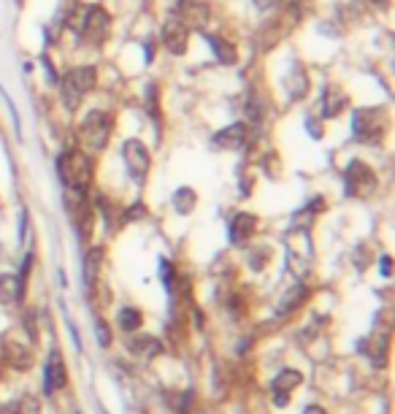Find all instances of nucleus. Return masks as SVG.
<instances>
[{
    "mask_svg": "<svg viewBox=\"0 0 395 414\" xmlns=\"http://www.w3.org/2000/svg\"><path fill=\"white\" fill-rule=\"evenodd\" d=\"M325 120H319L317 114H309V117H306V133H309V136L314 138V141H319V138L325 136Z\"/></svg>",
    "mask_w": 395,
    "mask_h": 414,
    "instance_id": "nucleus-28",
    "label": "nucleus"
},
{
    "mask_svg": "<svg viewBox=\"0 0 395 414\" xmlns=\"http://www.w3.org/2000/svg\"><path fill=\"white\" fill-rule=\"evenodd\" d=\"M144 106L149 111V117L157 122V120H160V84H157V81H149V84H147V90H144Z\"/></svg>",
    "mask_w": 395,
    "mask_h": 414,
    "instance_id": "nucleus-26",
    "label": "nucleus"
},
{
    "mask_svg": "<svg viewBox=\"0 0 395 414\" xmlns=\"http://www.w3.org/2000/svg\"><path fill=\"white\" fill-rule=\"evenodd\" d=\"M190 35H193V30L173 14L160 25V44L171 57H184L190 52Z\"/></svg>",
    "mask_w": 395,
    "mask_h": 414,
    "instance_id": "nucleus-8",
    "label": "nucleus"
},
{
    "mask_svg": "<svg viewBox=\"0 0 395 414\" xmlns=\"http://www.w3.org/2000/svg\"><path fill=\"white\" fill-rule=\"evenodd\" d=\"M387 136V114L377 106L352 108V138L357 144H379Z\"/></svg>",
    "mask_w": 395,
    "mask_h": 414,
    "instance_id": "nucleus-5",
    "label": "nucleus"
},
{
    "mask_svg": "<svg viewBox=\"0 0 395 414\" xmlns=\"http://www.w3.org/2000/svg\"><path fill=\"white\" fill-rule=\"evenodd\" d=\"M101 414H106V412H101Z\"/></svg>",
    "mask_w": 395,
    "mask_h": 414,
    "instance_id": "nucleus-37",
    "label": "nucleus"
},
{
    "mask_svg": "<svg viewBox=\"0 0 395 414\" xmlns=\"http://www.w3.org/2000/svg\"><path fill=\"white\" fill-rule=\"evenodd\" d=\"M114 114L106 108H90L84 120L79 122V138L84 144V152H103L114 133Z\"/></svg>",
    "mask_w": 395,
    "mask_h": 414,
    "instance_id": "nucleus-3",
    "label": "nucleus"
},
{
    "mask_svg": "<svg viewBox=\"0 0 395 414\" xmlns=\"http://www.w3.org/2000/svg\"><path fill=\"white\" fill-rule=\"evenodd\" d=\"M3 414H41V406L35 396H19L16 401L3 406Z\"/></svg>",
    "mask_w": 395,
    "mask_h": 414,
    "instance_id": "nucleus-23",
    "label": "nucleus"
},
{
    "mask_svg": "<svg viewBox=\"0 0 395 414\" xmlns=\"http://www.w3.org/2000/svg\"><path fill=\"white\" fill-rule=\"evenodd\" d=\"M311 90V81H309V74H306L304 68H295V71H290L287 76V98L295 103V100H304L306 95Z\"/></svg>",
    "mask_w": 395,
    "mask_h": 414,
    "instance_id": "nucleus-22",
    "label": "nucleus"
},
{
    "mask_svg": "<svg viewBox=\"0 0 395 414\" xmlns=\"http://www.w3.org/2000/svg\"><path fill=\"white\" fill-rule=\"evenodd\" d=\"M79 38L90 46H103L111 35V14L103 3H84L79 11Z\"/></svg>",
    "mask_w": 395,
    "mask_h": 414,
    "instance_id": "nucleus-4",
    "label": "nucleus"
},
{
    "mask_svg": "<svg viewBox=\"0 0 395 414\" xmlns=\"http://www.w3.org/2000/svg\"><path fill=\"white\" fill-rule=\"evenodd\" d=\"M304 414H328V412H325L319 403H309V406L304 409Z\"/></svg>",
    "mask_w": 395,
    "mask_h": 414,
    "instance_id": "nucleus-36",
    "label": "nucleus"
},
{
    "mask_svg": "<svg viewBox=\"0 0 395 414\" xmlns=\"http://www.w3.org/2000/svg\"><path fill=\"white\" fill-rule=\"evenodd\" d=\"M28 284L16 274H0V306H14L25 298Z\"/></svg>",
    "mask_w": 395,
    "mask_h": 414,
    "instance_id": "nucleus-16",
    "label": "nucleus"
},
{
    "mask_svg": "<svg viewBox=\"0 0 395 414\" xmlns=\"http://www.w3.org/2000/svg\"><path fill=\"white\" fill-rule=\"evenodd\" d=\"M379 190V176L365 160L352 157L344 168V192L350 198H371Z\"/></svg>",
    "mask_w": 395,
    "mask_h": 414,
    "instance_id": "nucleus-6",
    "label": "nucleus"
},
{
    "mask_svg": "<svg viewBox=\"0 0 395 414\" xmlns=\"http://www.w3.org/2000/svg\"><path fill=\"white\" fill-rule=\"evenodd\" d=\"M357 350L363 355L371 357V363L377 368H384L387 366V336H377V338H360V344H357Z\"/></svg>",
    "mask_w": 395,
    "mask_h": 414,
    "instance_id": "nucleus-18",
    "label": "nucleus"
},
{
    "mask_svg": "<svg viewBox=\"0 0 395 414\" xmlns=\"http://www.w3.org/2000/svg\"><path fill=\"white\" fill-rule=\"evenodd\" d=\"M200 38L209 44L214 60L219 62V65H236L239 62V46H236V41H230L225 35L209 33V30H200Z\"/></svg>",
    "mask_w": 395,
    "mask_h": 414,
    "instance_id": "nucleus-15",
    "label": "nucleus"
},
{
    "mask_svg": "<svg viewBox=\"0 0 395 414\" xmlns=\"http://www.w3.org/2000/svg\"><path fill=\"white\" fill-rule=\"evenodd\" d=\"M98 79H101V71H98V65H90V62L65 68L60 74V81H57L60 106L65 108L68 114L79 111V106L84 103V98L98 87Z\"/></svg>",
    "mask_w": 395,
    "mask_h": 414,
    "instance_id": "nucleus-1",
    "label": "nucleus"
},
{
    "mask_svg": "<svg viewBox=\"0 0 395 414\" xmlns=\"http://www.w3.org/2000/svg\"><path fill=\"white\" fill-rule=\"evenodd\" d=\"M127 352L138 357V360H154L157 355L163 352V344L154 336H133L127 338Z\"/></svg>",
    "mask_w": 395,
    "mask_h": 414,
    "instance_id": "nucleus-17",
    "label": "nucleus"
},
{
    "mask_svg": "<svg viewBox=\"0 0 395 414\" xmlns=\"http://www.w3.org/2000/svg\"><path fill=\"white\" fill-rule=\"evenodd\" d=\"M260 219L249 212H236L228 222V238L233 246H246L252 241V236L258 233Z\"/></svg>",
    "mask_w": 395,
    "mask_h": 414,
    "instance_id": "nucleus-12",
    "label": "nucleus"
},
{
    "mask_svg": "<svg viewBox=\"0 0 395 414\" xmlns=\"http://www.w3.org/2000/svg\"><path fill=\"white\" fill-rule=\"evenodd\" d=\"M3 352H6L8 366H14L16 371H25V368H30V360H33L30 347H25V344H19V341H6Z\"/></svg>",
    "mask_w": 395,
    "mask_h": 414,
    "instance_id": "nucleus-21",
    "label": "nucleus"
},
{
    "mask_svg": "<svg viewBox=\"0 0 395 414\" xmlns=\"http://www.w3.org/2000/svg\"><path fill=\"white\" fill-rule=\"evenodd\" d=\"M276 3H279V0H276Z\"/></svg>",
    "mask_w": 395,
    "mask_h": 414,
    "instance_id": "nucleus-38",
    "label": "nucleus"
},
{
    "mask_svg": "<svg viewBox=\"0 0 395 414\" xmlns=\"http://www.w3.org/2000/svg\"><path fill=\"white\" fill-rule=\"evenodd\" d=\"M28 238V212L22 209V214H19V241H25Z\"/></svg>",
    "mask_w": 395,
    "mask_h": 414,
    "instance_id": "nucleus-35",
    "label": "nucleus"
},
{
    "mask_svg": "<svg viewBox=\"0 0 395 414\" xmlns=\"http://www.w3.org/2000/svg\"><path fill=\"white\" fill-rule=\"evenodd\" d=\"M95 333H98V344L101 347H108L111 344V330H108V325H106V320H95Z\"/></svg>",
    "mask_w": 395,
    "mask_h": 414,
    "instance_id": "nucleus-33",
    "label": "nucleus"
},
{
    "mask_svg": "<svg viewBox=\"0 0 395 414\" xmlns=\"http://www.w3.org/2000/svg\"><path fill=\"white\" fill-rule=\"evenodd\" d=\"M347 106H350V95L338 84H328L325 92L319 95V120H336L344 114Z\"/></svg>",
    "mask_w": 395,
    "mask_h": 414,
    "instance_id": "nucleus-14",
    "label": "nucleus"
},
{
    "mask_svg": "<svg viewBox=\"0 0 395 414\" xmlns=\"http://www.w3.org/2000/svg\"><path fill=\"white\" fill-rule=\"evenodd\" d=\"M173 16L182 19L190 30H203L209 25L212 8H209L206 0H179L176 8H173Z\"/></svg>",
    "mask_w": 395,
    "mask_h": 414,
    "instance_id": "nucleus-10",
    "label": "nucleus"
},
{
    "mask_svg": "<svg viewBox=\"0 0 395 414\" xmlns=\"http://www.w3.org/2000/svg\"><path fill=\"white\" fill-rule=\"evenodd\" d=\"M252 141V127L246 122H230L222 130H217L212 138V144L217 149H225V152H241L244 146Z\"/></svg>",
    "mask_w": 395,
    "mask_h": 414,
    "instance_id": "nucleus-9",
    "label": "nucleus"
},
{
    "mask_svg": "<svg viewBox=\"0 0 395 414\" xmlns=\"http://www.w3.org/2000/svg\"><path fill=\"white\" fill-rule=\"evenodd\" d=\"M3 92V90H0ZM3 103L8 108V114H11V122H14V133L16 136H22V122H19V111H16V103L8 98V92H3Z\"/></svg>",
    "mask_w": 395,
    "mask_h": 414,
    "instance_id": "nucleus-32",
    "label": "nucleus"
},
{
    "mask_svg": "<svg viewBox=\"0 0 395 414\" xmlns=\"http://www.w3.org/2000/svg\"><path fill=\"white\" fill-rule=\"evenodd\" d=\"M160 279H163V284H166L168 290H173V279H176V271H173V265L168 258H160Z\"/></svg>",
    "mask_w": 395,
    "mask_h": 414,
    "instance_id": "nucleus-31",
    "label": "nucleus"
},
{
    "mask_svg": "<svg viewBox=\"0 0 395 414\" xmlns=\"http://www.w3.org/2000/svg\"><path fill=\"white\" fill-rule=\"evenodd\" d=\"M309 295H311V290L306 284H292L290 290L282 292V298L276 304V311L279 314H290V311H295L298 306H304L306 301H309Z\"/></svg>",
    "mask_w": 395,
    "mask_h": 414,
    "instance_id": "nucleus-19",
    "label": "nucleus"
},
{
    "mask_svg": "<svg viewBox=\"0 0 395 414\" xmlns=\"http://www.w3.org/2000/svg\"><path fill=\"white\" fill-rule=\"evenodd\" d=\"M55 171L65 190L90 192L92 179H95V160L84 149H62L55 160Z\"/></svg>",
    "mask_w": 395,
    "mask_h": 414,
    "instance_id": "nucleus-2",
    "label": "nucleus"
},
{
    "mask_svg": "<svg viewBox=\"0 0 395 414\" xmlns=\"http://www.w3.org/2000/svg\"><path fill=\"white\" fill-rule=\"evenodd\" d=\"M101 265H103V249H101V246H92L90 252H87V258H84V282H87V284L95 282Z\"/></svg>",
    "mask_w": 395,
    "mask_h": 414,
    "instance_id": "nucleus-25",
    "label": "nucleus"
},
{
    "mask_svg": "<svg viewBox=\"0 0 395 414\" xmlns=\"http://www.w3.org/2000/svg\"><path fill=\"white\" fill-rule=\"evenodd\" d=\"M171 206H173V212L182 217H190L193 212L198 209V192L193 187H179L173 195H171Z\"/></svg>",
    "mask_w": 395,
    "mask_h": 414,
    "instance_id": "nucleus-20",
    "label": "nucleus"
},
{
    "mask_svg": "<svg viewBox=\"0 0 395 414\" xmlns=\"http://www.w3.org/2000/svg\"><path fill=\"white\" fill-rule=\"evenodd\" d=\"M301 382H304V374L295 371V368H285V371L276 374L274 382H271V398L279 409L292 401V393H295V387H301Z\"/></svg>",
    "mask_w": 395,
    "mask_h": 414,
    "instance_id": "nucleus-11",
    "label": "nucleus"
},
{
    "mask_svg": "<svg viewBox=\"0 0 395 414\" xmlns=\"http://www.w3.org/2000/svg\"><path fill=\"white\" fill-rule=\"evenodd\" d=\"M141 322H144V317H141V311L133 306H122L120 314H117V325H120V330H125V333H133V330H138L141 328Z\"/></svg>",
    "mask_w": 395,
    "mask_h": 414,
    "instance_id": "nucleus-24",
    "label": "nucleus"
},
{
    "mask_svg": "<svg viewBox=\"0 0 395 414\" xmlns=\"http://www.w3.org/2000/svg\"><path fill=\"white\" fill-rule=\"evenodd\" d=\"M147 217V206L138 200V203H130L125 212H122V222H136V219H144Z\"/></svg>",
    "mask_w": 395,
    "mask_h": 414,
    "instance_id": "nucleus-30",
    "label": "nucleus"
},
{
    "mask_svg": "<svg viewBox=\"0 0 395 414\" xmlns=\"http://www.w3.org/2000/svg\"><path fill=\"white\" fill-rule=\"evenodd\" d=\"M122 166L127 171V176L133 179L136 184H144L149 171H152V152L147 149V144L141 138H125L122 141Z\"/></svg>",
    "mask_w": 395,
    "mask_h": 414,
    "instance_id": "nucleus-7",
    "label": "nucleus"
},
{
    "mask_svg": "<svg viewBox=\"0 0 395 414\" xmlns=\"http://www.w3.org/2000/svg\"><path fill=\"white\" fill-rule=\"evenodd\" d=\"M379 274L384 279H390V274H393V258L390 255H382L379 258Z\"/></svg>",
    "mask_w": 395,
    "mask_h": 414,
    "instance_id": "nucleus-34",
    "label": "nucleus"
},
{
    "mask_svg": "<svg viewBox=\"0 0 395 414\" xmlns=\"http://www.w3.org/2000/svg\"><path fill=\"white\" fill-rule=\"evenodd\" d=\"M41 65H44L46 84H49V87H57V81H60V71H57L55 60H49V54H44V57H41Z\"/></svg>",
    "mask_w": 395,
    "mask_h": 414,
    "instance_id": "nucleus-29",
    "label": "nucleus"
},
{
    "mask_svg": "<svg viewBox=\"0 0 395 414\" xmlns=\"http://www.w3.org/2000/svg\"><path fill=\"white\" fill-rule=\"evenodd\" d=\"M246 263H249L252 271H263V268L268 265V246H255V249H249V252H246Z\"/></svg>",
    "mask_w": 395,
    "mask_h": 414,
    "instance_id": "nucleus-27",
    "label": "nucleus"
},
{
    "mask_svg": "<svg viewBox=\"0 0 395 414\" xmlns=\"http://www.w3.org/2000/svg\"><path fill=\"white\" fill-rule=\"evenodd\" d=\"M65 384H68V368H65V360H62L60 350H52L49 357H46V366H44V393L46 396L60 393Z\"/></svg>",
    "mask_w": 395,
    "mask_h": 414,
    "instance_id": "nucleus-13",
    "label": "nucleus"
}]
</instances>
